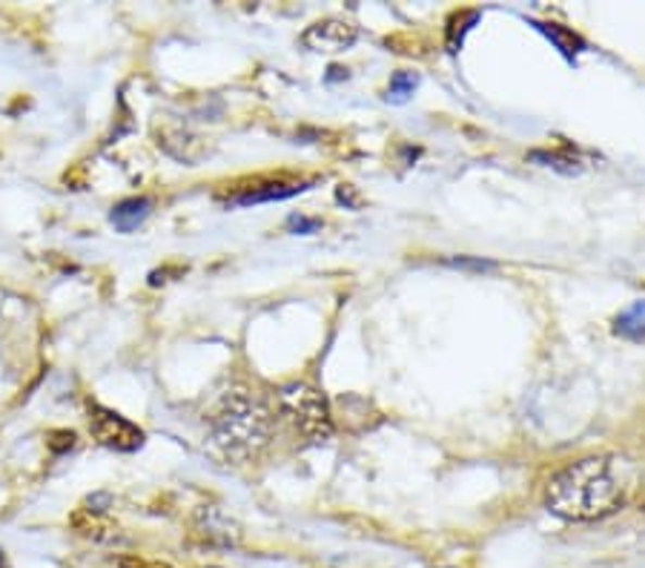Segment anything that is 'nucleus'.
I'll return each mask as SVG.
<instances>
[{"instance_id":"nucleus-15","label":"nucleus","mask_w":645,"mask_h":568,"mask_svg":"<svg viewBox=\"0 0 645 568\" xmlns=\"http://www.w3.org/2000/svg\"><path fill=\"white\" fill-rule=\"evenodd\" d=\"M72 445H75V434H72V431H55V434H49V448L55 450V454L70 450Z\"/></svg>"},{"instance_id":"nucleus-10","label":"nucleus","mask_w":645,"mask_h":568,"mask_svg":"<svg viewBox=\"0 0 645 568\" xmlns=\"http://www.w3.org/2000/svg\"><path fill=\"white\" fill-rule=\"evenodd\" d=\"M72 526L84 536L98 540V543H115V540H119V529H115L110 520H103V514L89 511V508H80V511L72 517Z\"/></svg>"},{"instance_id":"nucleus-12","label":"nucleus","mask_w":645,"mask_h":568,"mask_svg":"<svg viewBox=\"0 0 645 568\" xmlns=\"http://www.w3.org/2000/svg\"><path fill=\"white\" fill-rule=\"evenodd\" d=\"M615 331L625 339H645V301H637L629 310H622L617 316Z\"/></svg>"},{"instance_id":"nucleus-5","label":"nucleus","mask_w":645,"mask_h":568,"mask_svg":"<svg viewBox=\"0 0 645 568\" xmlns=\"http://www.w3.org/2000/svg\"><path fill=\"white\" fill-rule=\"evenodd\" d=\"M359 38V29H356L350 21H338V17H327V21H319V24L308 26L301 32V44L310 52H322V55H333V52H345L350 49Z\"/></svg>"},{"instance_id":"nucleus-11","label":"nucleus","mask_w":645,"mask_h":568,"mask_svg":"<svg viewBox=\"0 0 645 568\" xmlns=\"http://www.w3.org/2000/svg\"><path fill=\"white\" fill-rule=\"evenodd\" d=\"M534 26L543 32L545 38L554 40V47H557L562 55L574 58L585 49V40L580 38V35H574L571 29H566V26H559V24H534Z\"/></svg>"},{"instance_id":"nucleus-2","label":"nucleus","mask_w":645,"mask_h":568,"mask_svg":"<svg viewBox=\"0 0 645 568\" xmlns=\"http://www.w3.org/2000/svg\"><path fill=\"white\" fill-rule=\"evenodd\" d=\"M276 431V417L256 396L236 391L230 394L210 422V442L219 457L230 462H250L268 448Z\"/></svg>"},{"instance_id":"nucleus-16","label":"nucleus","mask_w":645,"mask_h":568,"mask_svg":"<svg viewBox=\"0 0 645 568\" xmlns=\"http://www.w3.org/2000/svg\"><path fill=\"white\" fill-rule=\"evenodd\" d=\"M115 568H170L166 563H156V560H144V557H119V560L112 563Z\"/></svg>"},{"instance_id":"nucleus-17","label":"nucleus","mask_w":645,"mask_h":568,"mask_svg":"<svg viewBox=\"0 0 645 568\" xmlns=\"http://www.w3.org/2000/svg\"><path fill=\"white\" fill-rule=\"evenodd\" d=\"M290 230H296V233H315V230L322 227V221L319 219H305V215H290Z\"/></svg>"},{"instance_id":"nucleus-8","label":"nucleus","mask_w":645,"mask_h":568,"mask_svg":"<svg viewBox=\"0 0 645 568\" xmlns=\"http://www.w3.org/2000/svg\"><path fill=\"white\" fill-rule=\"evenodd\" d=\"M196 531L204 536L207 543L213 545H236L241 540V529H238V522H233L224 511H219L215 505H207L201 511L196 514Z\"/></svg>"},{"instance_id":"nucleus-1","label":"nucleus","mask_w":645,"mask_h":568,"mask_svg":"<svg viewBox=\"0 0 645 568\" xmlns=\"http://www.w3.org/2000/svg\"><path fill=\"white\" fill-rule=\"evenodd\" d=\"M629 494L625 466L617 457H585L554 473L545 489L548 511L571 522H594L615 514Z\"/></svg>"},{"instance_id":"nucleus-4","label":"nucleus","mask_w":645,"mask_h":568,"mask_svg":"<svg viewBox=\"0 0 645 568\" xmlns=\"http://www.w3.org/2000/svg\"><path fill=\"white\" fill-rule=\"evenodd\" d=\"M89 431L98 445L119 454H133L144 445L141 428L103 405H89Z\"/></svg>"},{"instance_id":"nucleus-6","label":"nucleus","mask_w":645,"mask_h":568,"mask_svg":"<svg viewBox=\"0 0 645 568\" xmlns=\"http://www.w3.org/2000/svg\"><path fill=\"white\" fill-rule=\"evenodd\" d=\"M308 184L299 182V178H287V175H278V178H261V182H252L247 187H238L230 193V201L233 205H261V201H284V198H293L305 193Z\"/></svg>"},{"instance_id":"nucleus-7","label":"nucleus","mask_w":645,"mask_h":568,"mask_svg":"<svg viewBox=\"0 0 645 568\" xmlns=\"http://www.w3.org/2000/svg\"><path fill=\"white\" fill-rule=\"evenodd\" d=\"M158 147H164V152H170V156L189 166H196L201 158H207L213 150L207 144V138L187 133V129H164V133H158Z\"/></svg>"},{"instance_id":"nucleus-13","label":"nucleus","mask_w":645,"mask_h":568,"mask_svg":"<svg viewBox=\"0 0 645 568\" xmlns=\"http://www.w3.org/2000/svg\"><path fill=\"white\" fill-rule=\"evenodd\" d=\"M528 158H531V161H543L545 166H554V170H562V173H580V170H583V166H580V158L571 156V152L534 150Z\"/></svg>"},{"instance_id":"nucleus-3","label":"nucleus","mask_w":645,"mask_h":568,"mask_svg":"<svg viewBox=\"0 0 645 568\" xmlns=\"http://www.w3.org/2000/svg\"><path fill=\"white\" fill-rule=\"evenodd\" d=\"M276 399L278 410L299 431L301 440L313 442V445L331 440L336 425H333L331 405L322 391H315L308 382H290V385L278 387Z\"/></svg>"},{"instance_id":"nucleus-9","label":"nucleus","mask_w":645,"mask_h":568,"mask_svg":"<svg viewBox=\"0 0 645 568\" xmlns=\"http://www.w3.org/2000/svg\"><path fill=\"white\" fill-rule=\"evenodd\" d=\"M150 213H152L150 198H124L121 205L112 207L110 221H112V227L119 230V233H133V230L141 227Z\"/></svg>"},{"instance_id":"nucleus-14","label":"nucleus","mask_w":645,"mask_h":568,"mask_svg":"<svg viewBox=\"0 0 645 568\" xmlns=\"http://www.w3.org/2000/svg\"><path fill=\"white\" fill-rule=\"evenodd\" d=\"M417 89V75H410V72H396L394 78H390V87H387V98L396 103L408 101L410 95Z\"/></svg>"}]
</instances>
